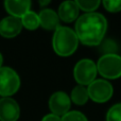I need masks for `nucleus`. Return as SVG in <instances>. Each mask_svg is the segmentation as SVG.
Here are the masks:
<instances>
[{
	"mask_svg": "<svg viewBox=\"0 0 121 121\" xmlns=\"http://www.w3.org/2000/svg\"><path fill=\"white\" fill-rule=\"evenodd\" d=\"M107 20L100 13H85L77 19L74 32L80 43L86 46H99L105 37Z\"/></svg>",
	"mask_w": 121,
	"mask_h": 121,
	"instance_id": "1",
	"label": "nucleus"
},
{
	"mask_svg": "<svg viewBox=\"0 0 121 121\" xmlns=\"http://www.w3.org/2000/svg\"><path fill=\"white\" fill-rule=\"evenodd\" d=\"M79 39L74 30L69 27L60 26L54 31L52 37V47L54 52L60 56H70L79 46Z\"/></svg>",
	"mask_w": 121,
	"mask_h": 121,
	"instance_id": "2",
	"label": "nucleus"
},
{
	"mask_svg": "<svg viewBox=\"0 0 121 121\" xmlns=\"http://www.w3.org/2000/svg\"><path fill=\"white\" fill-rule=\"evenodd\" d=\"M97 70L104 80H116L121 77V56L117 53L104 54L97 63Z\"/></svg>",
	"mask_w": 121,
	"mask_h": 121,
	"instance_id": "3",
	"label": "nucleus"
},
{
	"mask_svg": "<svg viewBox=\"0 0 121 121\" xmlns=\"http://www.w3.org/2000/svg\"><path fill=\"white\" fill-rule=\"evenodd\" d=\"M20 87V79L14 69L11 67L0 68V96L3 98H11L18 91Z\"/></svg>",
	"mask_w": 121,
	"mask_h": 121,
	"instance_id": "4",
	"label": "nucleus"
},
{
	"mask_svg": "<svg viewBox=\"0 0 121 121\" xmlns=\"http://www.w3.org/2000/svg\"><path fill=\"white\" fill-rule=\"evenodd\" d=\"M97 73V64L90 59H83L75 64L73 69V77L79 85L85 86L96 80Z\"/></svg>",
	"mask_w": 121,
	"mask_h": 121,
	"instance_id": "5",
	"label": "nucleus"
},
{
	"mask_svg": "<svg viewBox=\"0 0 121 121\" xmlns=\"http://www.w3.org/2000/svg\"><path fill=\"white\" fill-rule=\"evenodd\" d=\"M88 97L96 103L107 102L113 97L114 88L108 81L104 79H96L87 86Z\"/></svg>",
	"mask_w": 121,
	"mask_h": 121,
	"instance_id": "6",
	"label": "nucleus"
},
{
	"mask_svg": "<svg viewBox=\"0 0 121 121\" xmlns=\"http://www.w3.org/2000/svg\"><path fill=\"white\" fill-rule=\"evenodd\" d=\"M70 96H68L64 91L54 92L49 99V108L51 111V114H54L59 117H63L68 112H70Z\"/></svg>",
	"mask_w": 121,
	"mask_h": 121,
	"instance_id": "7",
	"label": "nucleus"
},
{
	"mask_svg": "<svg viewBox=\"0 0 121 121\" xmlns=\"http://www.w3.org/2000/svg\"><path fill=\"white\" fill-rule=\"evenodd\" d=\"M19 116L20 107L14 99H0V121H17Z\"/></svg>",
	"mask_w": 121,
	"mask_h": 121,
	"instance_id": "8",
	"label": "nucleus"
},
{
	"mask_svg": "<svg viewBox=\"0 0 121 121\" xmlns=\"http://www.w3.org/2000/svg\"><path fill=\"white\" fill-rule=\"evenodd\" d=\"M22 30V23L20 18L13 16H6L0 20V35L5 38L16 37Z\"/></svg>",
	"mask_w": 121,
	"mask_h": 121,
	"instance_id": "9",
	"label": "nucleus"
},
{
	"mask_svg": "<svg viewBox=\"0 0 121 121\" xmlns=\"http://www.w3.org/2000/svg\"><path fill=\"white\" fill-rule=\"evenodd\" d=\"M5 11L9 13V16L16 18H21L27 14L31 8V1L29 0H6L4 2Z\"/></svg>",
	"mask_w": 121,
	"mask_h": 121,
	"instance_id": "10",
	"label": "nucleus"
},
{
	"mask_svg": "<svg viewBox=\"0 0 121 121\" xmlns=\"http://www.w3.org/2000/svg\"><path fill=\"white\" fill-rule=\"evenodd\" d=\"M79 13L80 9L77 5V2L68 0V1H64L60 4L57 15L60 17V20L69 23L79 18Z\"/></svg>",
	"mask_w": 121,
	"mask_h": 121,
	"instance_id": "11",
	"label": "nucleus"
},
{
	"mask_svg": "<svg viewBox=\"0 0 121 121\" xmlns=\"http://www.w3.org/2000/svg\"><path fill=\"white\" fill-rule=\"evenodd\" d=\"M39 25L42 28L48 31H55L60 27V17L55 11L51 9H43L38 14Z\"/></svg>",
	"mask_w": 121,
	"mask_h": 121,
	"instance_id": "12",
	"label": "nucleus"
},
{
	"mask_svg": "<svg viewBox=\"0 0 121 121\" xmlns=\"http://www.w3.org/2000/svg\"><path fill=\"white\" fill-rule=\"evenodd\" d=\"M88 99H89V97H88L87 87H85V86L77 85L71 90L70 100H71V102H73L74 104L84 105L88 101Z\"/></svg>",
	"mask_w": 121,
	"mask_h": 121,
	"instance_id": "13",
	"label": "nucleus"
},
{
	"mask_svg": "<svg viewBox=\"0 0 121 121\" xmlns=\"http://www.w3.org/2000/svg\"><path fill=\"white\" fill-rule=\"evenodd\" d=\"M20 20L22 23V28H26L30 31L36 30L38 27H40L38 14H36L35 12H32V11H29L27 14L23 15L20 18Z\"/></svg>",
	"mask_w": 121,
	"mask_h": 121,
	"instance_id": "14",
	"label": "nucleus"
},
{
	"mask_svg": "<svg viewBox=\"0 0 121 121\" xmlns=\"http://www.w3.org/2000/svg\"><path fill=\"white\" fill-rule=\"evenodd\" d=\"M75 2L80 10L86 13H94L101 4L99 0H77Z\"/></svg>",
	"mask_w": 121,
	"mask_h": 121,
	"instance_id": "15",
	"label": "nucleus"
},
{
	"mask_svg": "<svg viewBox=\"0 0 121 121\" xmlns=\"http://www.w3.org/2000/svg\"><path fill=\"white\" fill-rule=\"evenodd\" d=\"M100 51L104 54H114L117 52L118 50V46L114 40L112 39H103V42L100 45Z\"/></svg>",
	"mask_w": 121,
	"mask_h": 121,
	"instance_id": "16",
	"label": "nucleus"
},
{
	"mask_svg": "<svg viewBox=\"0 0 121 121\" xmlns=\"http://www.w3.org/2000/svg\"><path fill=\"white\" fill-rule=\"evenodd\" d=\"M106 121H121V103L113 105L106 114Z\"/></svg>",
	"mask_w": 121,
	"mask_h": 121,
	"instance_id": "17",
	"label": "nucleus"
},
{
	"mask_svg": "<svg viewBox=\"0 0 121 121\" xmlns=\"http://www.w3.org/2000/svg\"><path fill=\"white\" fill-rule=\"evenodd\" d=\"M62 121H88L83 113L78 111H70L62 117Z\"/></svg>",
	"mask_w": 121,
	"mask_h": 121,
	"instance_id": "18",
	"label": "nucleus"
},
{
	"mask_svg": "<svg viewBox=\"0 0 121 121\" xmlns=\"http://www.w3.org/2000/svg\"><path fill=\"white\" fill-rule=\"evenodd\" d=\"M102 4L107 12L117 13L121 11V0H104Z\"/></svg>",
	"mask_w": 121,
	"mask_h": 121,
	"instance_id": "19",
	"label": "nucleus"
},
{
	"mask_svg": "<svg viewBox=\"0 0 121 121\" xmlns=\"http://www.w3.org/2000/svg\"><path fill=\"white\" fill-rule=\"evenodd\" d=\"M42 121H62V117H59L54 114H48V115L44 116Z\"/></svg>",
	"mask_w": 121,
	"mask_h": 121,
	"instance_id": "20",
	"label": "nucleus"
},
{
	"mask_svg": "<svg viewBox=\"0 0 121 121\" xmlns=\"http://www.w3.org/2000/svg\"><path fill=\"white\" fill-rule=\"evenodd\" d=\"M49 3H50V1H40L39 2V4H40V5H47V4H49Z\"/></svg>",
	"mask_w": 121,
	"mask_h": 121,
	"instance_id": "21",
	"label": "nucleus"
},
{
	"mask_svg": "<svg viewBox=\"0 0 121 121\" xmlns=\"http://www.w3.org/2000/svg\"><path fill=\"white\" fill-rule=\"evenodd\" d=\"M2 67V54L0 53V68Z\"/></svg>",
	"mask_w": 121,
	"mask_h": 121,
	"instance_id": "22",
	"label": "nucleus"
}]
</instances>
